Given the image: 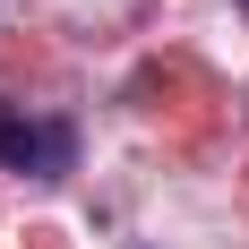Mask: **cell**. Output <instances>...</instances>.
Segmentation results:
<instances>
[{"mask_svg":"<svg viewBox=\"0 0 249 249\" xmlns=\"http://www.w3.org/2000/svg\"><path fill=\"white\" fill-rule=\"evenodd\" d=\"M0 172H18V180H69L77 172V121L0 103Z\"/></svg>","mask_w":249,"mask_h":249,"instance_id":"1","label":"cell"},{"mask_svg":"<svg viewBox=\"0 0 249 249\" xmlns=\"http://www.w3.org/2000/svg\"><path fill=\"white\" fill-rule=\"evenodd\" d=\"M232 9H241V18H249V0H232Z\"/></svg>","mask_w":249,"mask_h":249,"instance_id":"2","label":"cell"}]
</instances>
